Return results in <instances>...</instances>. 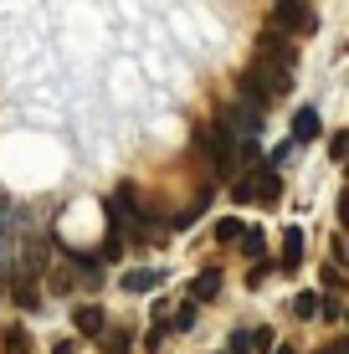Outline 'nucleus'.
<instances>
[{
	"mask_svg": "<svg viewBox=\"0 0 349 354\" xmlns=\"http://www.w3.org/2000/svg\"><path fill=\"white\" fill-rule=\"evenodd\" d=\"M196 144L206 149V160H211L216 175H232V169H236V144H232V133H226L221 124H206L196 133Z\"/></svg>",
	"mask_w": 349,
	"mask_h": 354,
	"instance_id": "1",
	"label": "nucleus"
},
{
	"mask_svg": "<svg viewBox=\"0 0 349 354\" xmlns=\"http://www.w3.org/2000/svg\"><path fill=\"white\" fill-rule=\"evenodd\" d=\"M221 129H226V133H236V139H242V144H257L262 113H257V108H247V103H232V108H226V113H221ZM236 139H232V144H236Z\"/></svg>",
	"mask_w": 349,
	"mask_h": 354,
	"instance_id": "2",
	"label": "nucleus"
},
{
	"mask_svg": "<svg viewBox=\"0 0 349 354\" xmlns=\"http://www.w3.org/2000/svg\"><path fill=\"white\" fill-rule=\"evenodd\" d=\"M272 26L278 31H293V36H303V31H314L319 26V10H308V6H293V0H287V6H272ZM272 31V36H278Z\"/></svg>",
	"mask_w": 349,
	"mask_h": 354,
	"instance_id": "3",
	"label": "nucleus"
},
{
	"mask_svg": "<svg viewBox=\"0 0 349 354\" xmlns=\"http://www.w3.org/2000/svg\"><path fill=\"white\" fill-rule=\"evenodd\" d=\"M278 190H283L278 169H257V175H247L232 195H236V201H278Z\"/></svg>",
	"mask_w": 349,
	"mask_h": 354,
	"instance_id": "4",
	"label": "nucleus"
},
{
	"mask_svg": "<svg viewBox=\"0 0 349 354\" xmlns=\"http://www.w3.org/2000/svg\"><path fill=\"white\" fill-rule=\"evenodd\" d=\"M283 267H287V272L303 267V231H298V226H283Z\"/></svg>",
	"mask_w": 349,
	"mask_h": 354,
	"instance_id": "5",
	"label": "nucleus"
},
{
	"mask_svg": "<svg viewBox=\"0 0 349 354\" xmlns=\"http://www.w3.org/2000/svg\"><path fill=\"white\" fill-rule=\"evenodd\" d=\"M262 57H272V62H278V72H287V67H293V46H287L283 41V36H272V31H262Z\"/></svg>",
	"mask_w": 349,
	"mask_h": 354,
	"instance_id": "6",
	"label": "nucleus"
},
{
	"mask_svg": "<svg viewBox=\"0 0 349 354\" xmlns=\"http://www.w3.org/2000/svg\"><path fill=\"white\" fill-rule=\"evenodd\" d=\"M216 292H221V272H216V267L196 272V283H190V303H211Z\"/></svg>",
	"mask_w": 349,
	"mask_h": 354,
	"instance_id": "7",
	"label": "nucleus"
},
{
	"mask_svg": "<svg viewBox=\"0 0 349 354\" xmlns=\"http://www.w3.org/2000/svg\"><path fill=\"white\" fill-rule=\"evenodd\" d=\"M319 113L314 108H298V118H293V144H303V139H319Z\"/></svg>",
	"mask_w": 349,
	"mask_h": 354,
	"instance_id": "8",
	"label": "nucleus"
},
{
	"mask_svg": "<svg viewBox=\"0 0 349 354\" xmlns=\"http://www.w3.org/2000/svg\"><path fill=\"white\" fill-rule=\"evenodd\" d=\"M103 308H98V303H82V308H77V328H82V334H88V339H98L103 334Z\"/></svg>",
	"mask_w": 349,
	"mask_h": 354,
	"instance_id": "9",
	"label": "nucleus"
},
{
	"mask_svg": "<svg viewBox=\"0 0 349 354\" xmlns=\"http://www.w3.org/2000/svg\"><path fill=\"white\" fill-rule=\"evenodd\" d=\"M160 277H164V272H149V267H144V272H129V277H124V288H129V292H154V288H160Z\"/></svg>",
	"mask_w": 349,
	"mask_h": 354,
	"instance_id": "10",
	"label": "nucleus"
},
{
	"mask_svg": "<svg viewBox=\"0 0 349 354\" xmlns=\"http://www.w3.org/2000/svg\"><path fill=\"white\" fill-rule=\"evenodd\" d=\"M319 292H298V298H293V313H298V319H319Z\"/></svg>",
	"mask_w": 349,
	"mask_h": 354,
	"instance_id": "11",
	"label": "nucleus"
},
{
	"mask_svg": "<svg viewBox=\"0 0 349 354\" xmlns=\"http://www.w3.org/2000/svg\"><path fill=\"white\" fill-rule=\"evenodd\" d=\"M6 354H31V334L26 328H10L6 334Z\"/></svg>",
	"mask_w": 349,
	"mask_h": 354,
	"instance_id": "12",
	"label": "nucleus"
},
{
	"mask_svg": "<svg viewBox=\"0 0 349 354\" xmlns=\"http://www.w3.org/2000/svg\"><path fill=\"white\" fill-rule=\"evenodd\" d=\"M216 241H242V221H232V216L216 221Z\"/></svg>",
	"mask_w": 349,
	"mask_h": 354,
	"instance_id": "13",
	"label": "nucleus"
},
{
	"mask_svg": "<svg viewBox=\"0 0 349 354\" xmlns=\"http://www.w3.org/2000/svg\"><path fill=\"white\" fill-rule=\"evenodd\" d=\"M242 252H247V257H262V231L242 226Z\"/></svg>",
	"mask_w": 349,
	"mask_h": 354,
	"instance_id": "14",
	"label": "nucleus"
},
{
	"mask_svg": "<svg viewBox=\"0 0 349 354\" xmlns=\"http://www.w3.org/2000/svg\"><path fill=\"white\" fill-rule=\"evenodd\" d=\"M170 324H175V328H190V324H196V303L185 298V303L175 308V319H170Z\"/></svg>",
	"mask_w": 349,
	"mask_h": 354,
	"instance_id": "15",
	"label": "nucleus"
},
{
	"mask_svg": "<svg viewBox=\"0 0 349 354\" xmlns=\"http://www.w3.org/2000/svg\"><path fill=\"white\" fill-rule=\"evenodd\" d=\"M293 149H298V144H293V139H283L278 149H272V169H278V165H287V154H293Z\"/></svg>",
	"mask_w": 349,
	"mask_h": 354,
	"instance_id": "16",
	"label": "nucleus"
},
{
	"mask_svg": "<svg viewBox=\"0 0 349 354\" xmlns=\"http://www.w3.org/2000/svg\"><path fill=\"white\" fill-rule=\"evenodd\" d=\"M344 149H349V133H334V139H329V154H334V160H344Z\"/></svg>",
	"mask_w": 349,
	"mask_h": 354,
	"instance_id": "17",
	"label": "nucleus"
},
{
	"mask_svg": "<svg viewBox=\"0 0 349 354\" xmlns=\"http://www.w3.org/2000/svg\"><path fill=\"white\" fill-rule=\"evenodd\" d=\"M252 349V339H247V328H236V334H232V354H247Z\"/></svg>",
	"mask_w": 349,
	"mask_h": 354,
	"instance_id": "18",
	"label": "nucleus"
},
{
	"mask_svg": "<svg viewBox=\"0 0 349 354\" xmlns=\"http://www.w3.org/2000/svg\"><path fill=\"white\" fill-rule=\"evenodd\" d=\"M247 339H252L257 349H272V328H257V334H247Z\"/></svg>",
	"mask_w": 349,
	"mask_h": 354,
	"instance_id": "19",
	"label": "nucleus"
},
{
	"mask_svg": "<svg viewBox=\"0 0 349 354\" xmlns=\"http://www.w3.org/2000/svg\"><path fill=\"white\" fill-rule=\"evenodd\" d=\"M16 303H36V288L31 283H16Z\"/></svg>",
	"mask_w": 349,
	"mask_h": 354,
	"instance_id": "20",
	"label": "nucleus"
},
{
	"mask_svg": "<svg viewBox=\"0 0 349 354\" xmlns=\"http://www.w3.org/2000/svg\"><path fill=\"white\" fill-rule=\"evenodd\" d=\"M319 354H349V344H323Z\"/></svg>",
	"mask_w": 349,
	"mask_h": 354,
	"instance_id": "21",
	"label": "nucleus"
},
{
	"mask_svg": "<svg viewBox=\"0 0 349 354\" xmlns=\"http://www.w3.org/2000/svg\"><path fill=\"white\" fill-rule=\"evenodd\" d=\"M278 354H293V349H278Z\"/></svg>",
	"mask_w": 349,
	"mask_h": 354,
	"instance_id": "22",
	"label": "nucleus"
}]
</instances>
